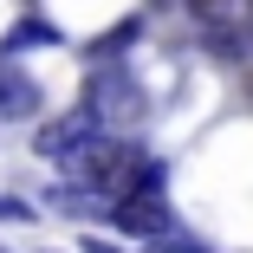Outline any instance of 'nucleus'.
<instances>
[{"label": "nucleus", "instance_id": "2", "mask_svg": "<svg viewBox=\"0 0 253 253\" xmlns=\"http://www.w3.org/2000/svg\"><path fill=\"white\" fill-rule=\"evenodd\" d=\"M84 104L104 117V130H117V124H136L143 117V91H136L130 72H97L91 91H84Z\"/></svg>", "mask_w": 253, "mask_h": 253}, {"label": "nucleus", "instance_id": "7", "mask_svg": "<svg viewBox=\"0 0 253 253\" xmlns=\"http://www.w3.org/2000/svg\"><path fill=\"white\" fill-rule=\"evenodd\" d=\"M188 13L201 26H214V20H234V0H188Z\"/></svg>", "mask_w": 253, "mask_h": 253}, {"label": "nucleus", "instance_id": "4", "mask_svg": "<svg viewBox=\"0 0 253 253\" xmlns=\"http://www.w3.org/2000/svg\"><path fill=\"white\" fill-rule=\"evenodd\" d=\"M39 104H45L39 78L13 59H0V124H26V117H39Z\"/></svg>", "mask_w": 253, "mask_h": 253}, {"label": "nucleus", "instance_id": "6", "mask_svg": "<svg viewBox=\"0 0 253 253\" xmlns=\"http://www.w3.org/2000/svg\"><path fill=\"white\" fill-rule=\"evenodd\" d=\"M136 33H143L136 20H124V26H111V39H104V45H91V59H111V52H124V45H130Z\"/></svg>", "mask_w": 253, "mask_h": 253}, {"label": "nucleus", "instance_id": "10", "mask_svg": "<svg viewBox=\"0 0 253 253\" xmlns=\"http://www.w3.org/2000/svg\"><path fill=\"white\" fill-rule=\"evenodd\" d=\"M84 253H124V247H111V240H97V234H84Z\"/></svg>", "mask_w": 253, "mask_h": 253}, {"label": "nucleus", "instance_id": "9", "mask_svg": "<svg viewBox=\"0 0 253 253\" xmlns=\"http://www.w3.org/2000/svg\"><path fill=\"white\" fill-rule=\"evenodd\" d=\"M0 221H20V227H26V221H33V208H26L20 195H0Z\"/></svg>", "mask_w": 253, "mask_h": 253}, {"label": "nucleus", "instance_id": "8", "mask_svg": "<svg viewBox=\"0 0 253 253\" xmlns=\"http://www.w3.org/2000/svg\"><path fill=\"white\" fill-rule=\"evenodd\" d=\"M149 253H208V247L188 240V234H169V240H149Z\"/></svg>", "mask_w": 253, "mask_h": 253}, {"label": "nucleus", "instance_id": "5", "mask_svg": "<svg viewBox=\"0 0 253 253\" xmlns=\"http://www.w3.org/2000/svg\"><path fill=\"white\" fill-rule=\"evenodd\" d=\"M33 45H59V26L52 20H20L7 39H0V59H20V52H33Z\"/></svg>", "mask_w": 253, "mask_h": 253}, {"label": "nucleus", "instance_id": "12", "mask_svg": "<svg viewBox=\"0 0 253 253\" xmlns=\"http://www.w3.org/2000/svg\"><path fill=\"white\" fill-rule=\"evenodd\" d=\"M247 97H253V78H247Z\"/></svg>", "mask_w": 253, "mask_h": 253}, {"label": "nucleus", "instance_id": "3", "mask_svg": "<svg viewBox=\"0 0 253 253\" xmlns=\"http://www.w3.org/2000/svg\"><path fill=\"white\" fill-rule=\"evenodd\" d=\"M111 221H117L124 234H136V240H169V234H175V214H169L163 195H124L117 208H111Z\"/></svg>", "mask_w": 253, "mask_h": 253}, {"label": "nucleus", "instance_id": "1", "mask_svg": "<svg viewBox=\"0 0 253 253\" xmlns=\"http://www.w3.org/2000/svg\"><path fill=\"white\" fill-rule=\"evenodd\" d=\"M104 136H111V130H104V117H97L91 104H78V111H65V117L45 124V130L33 136V149H39L45 163H65V169H72V163H78V156H91Z\"/></svg>", "mask_w": 253, "mask_h": 253}, {"label": "nucleus", "instance_id": "11", "mask_svg": "<svg viewBox=\"0 0 253 253\" xmlns=\"http://www.w3.org/2000/svg\"><path fill=\"white\" fill-rule=\"evenodd\" d=\"M240 20H247V26H253V0H240Z\"/></svg>", "mask_w": 253, "mask_h": 253}]
</instances>
